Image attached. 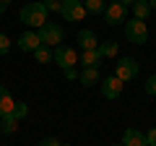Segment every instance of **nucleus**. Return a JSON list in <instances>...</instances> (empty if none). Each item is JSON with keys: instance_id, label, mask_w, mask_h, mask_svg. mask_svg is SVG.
<instances>
[{"instance_id": "f257e3e1", "label": "nucleus", "mask_w": 156, "mask_h": 146, "mask_svg": "<svg viewBox=\"0 0 156 146\" xmlns=\"http://www.w3.org/2000/svg\"><path fill=\"white\" fill-rule=\"evenodd\" d=\"M47 8H44V3H26V5L21 8V13H18V18H21L23 24H26L29 29H34V31H39V29L47 24Z\"/></svg>"}, {"instance_id": "6ab92c4d", "label": "nucleus", "mask_w": 156, "mask_h": 146, "mask_svg": "<svg viewBox=\"0 0 156 146\" xmlns=\"http://www.w3.org/2000/svg\"><path fill=\"white\" fill-rule=\"evenodd\" d=\"M3 120V125H0V130L5 136H11V133H16V128H18V118L16 115H5V118H0Z\"/></svg>"}, {"instance_id": "473e14b6", "label": "nucleus", "mask_w": 156, "mask_h": 146, "mask_svg": "<svg viewBox=\"0 0 156 146\" xmlns=\"http://www.w3.org/2000/svg\"><path fill=\"white\" fill-rule=\"evenodd\" d=\"M148 146H156V144H148Z\"/></svg>"}, {"instance_id": "7ed1b4c3", "label": "nucleus", "mask_w": 156, "mask_h": 146, "mask_svg": "<svg viewBox=\"0 0 156 146\" xmlns=\"http://www.w3.org/2000/svg\"><path fill=\"white\" fill-rule=\"evenodd\" d=\"M104 21L109 24V26H120V24L128 21V8L120 3V0H109L104 8Z\"/></svg>"}, {"instance_id": "39448f33", "label": "nucleus", "mask_w": 156, "mask_h": 146, "mask_svg": "<svg viewBox=\"0 0 156 146\" xmlns=\"http://www.w3.org/2000/svg\"><path fill=\"white\" fill-rule=\"evenodd\" d=\"M52 60H55L62 71H68V68H76V65H78V52L73 50V47H68V45H57V47H55V57H52Z\"/></svg>"}, {"instance_id": "c756f323", "label": "nucleus", "mask_w": 156, "mask_h": 146, "mask_svg": "<svg viewBox=\"0 0 156 146\" xmlns=\"http://www.w3.org/2000/svg\"><path fill=\"white\" fill-rule=\"evenodd\" d=\"M112 146H122V144H112Z\"/></svg>"}, {"instance_id": "f3484780", "label": "nucleus", "mask_w": 156, "mask_h": 146, "mask_svg": "<svg viewBox=\"0 0 156 146\" xmlns=\"http://www.w3.org/2000/svg\"><path fill=\"white\" fill-rule=\"evenodd\" d=\"M117 50H120V45H117L115 39H109V42H99V55H101V57H115Z\"/></svg>"}, {"instance_id": "dca6fc26", "label": "nucleus", "mask_w": 156, "mask_h": 146, "mask_svg": "<svg viewBox=\"0 0 156 146\" xmlns=\"http://www.w3.org/2000/svg\"><path fill=\"white\" fill-rule=\"evenodd\" d=\"M133 13H135V18L146 21V18H148V13H151V5H148V0H135V3H133Z\"/></svg>"}, {"instance_id": "2eb2a0df", "label": "nucleus", "mask_w": 156, "mask_h": 146, "mask_svg": "<svg viewBox=\"0 0 156 146\" xmlns=\"http://www.w3.org/2000/svg\"><path fill=\"white\" fill-rule=\"evenodd\" d=\"M34 57H37V63H52V57H55V50L52 47H47V45H39L37 50H34Z\"/></svg>"}, {"instance_id": "6e6552de", "label": "nucleus", "mask_w": 156, "mask_h": 146, "mask_svg": "<svg viewBox=\"0 0 156 146\" xmlns=\"http://www.w3.org/2000/svg\"><path fill=\"white\" fill-rule=\"evenodd\" d=\"M101 94H104L107 99H117V97L122 94V81L117 78V76H107V78H101Z\"/></svg>"}, {"instance_id": "aec40b11", "label": "nucleus", "mask_w": 156, "mask_h": 146, "mask_svg": "<svg viewBox=\"0 0 156 146\" xmlns=\"http://www.w3.org/2000/svg\"><path fill=\"white\" fill-rule=\"evenodd\" d=\"M8 52H11V39L0 31V55H8Z\"/></svg>"}, {"instance_id": "a878e982", "label": "nucleus", "mask_w": 156, "mask_h": 146, "mask_svg": "<svg viewBox=\"0 0 156 146\" xmlns=\"http://www.w3.org/2000/svg\"><path fill=\"white\" fill-rule=\"evenodd\" d=\"M146 141H148V144H156V128H151L148 133H146Z\"/></svg>"}, {"instance_id": "f03ea898", "label": "nucleus", "mask_w": 156, "mask_h": 146, "mask_svg": "<svg viewBox=\"0 0 156 146\" xmlns=\"http://www.w3.org/2000/svg\"><path fill=\"white\" fill-rule=\"evenodd\" d=\"M125 37H128V42H133V45L148 42V26H146V21H140V18L125 21Z\"/></svg>"}, {"instance_id": "bb28decb", "label": "nucleus", "mask_w": 156, "mask_h": 146, "mask_svg": "<svg viewBox=\"0 0 156 146\" xmlns=\"http://www.w3.org/2000/svg\"><path fill=\"white\" fill-rule=\"evenodd\" d=\"M8 5H11V0H0V13H5Z\"/></svg>"}, {"instance_id": "393cba45", "label": "nucleus", "mask_w": 156, "mask_h": 146, "mask_svg": "<svg viewBox=\"0 0 156 146\" xmlns=\"http://www.w3.org/2000/svg\"><path fill=\"white\" fill-rule=\"evenodd\" d=\"M65 78L68 81H76L78 78V71H76V68H68V71H65Z\"/></svg>"}, {"instance_id": "4be33fe9", "label": "nucleus", "mask_w": 156, "mask_h": 146, "mask_svg": "<svg viewBox=\"0 0 156 146\" xmlns=\"http://www.w3.org/2000/svg\"><path fill=\"white\" fill-rule=\"evenodd\" d=\"M146 94L156 97V73H154V76H148V81H146Z\"/></svg>"}, {"instance_id": "c85d7f7f", "label": "nucleus", "mask_w": 156, "mask_h": 146, "mask_svg": "<svg viewBox=\"0 0 156 146\" xmlns=\"http://www.w3.org/2000/svg\"><path fill=\"white\" fill-rule=\"evenodd\" d=\"M148 5H151V11H156V0H148Z\"/></svg>"}, {"instance_id": "4468645a", "label": "nucleus", "mask_w": 156, "mask_h": 146, "mask_svg": "<svg viewBox=\"0 0 156 146\" xmlns=\"http://www.w3.org/2000/svg\"><path fill=\"white\" fill-rule=\"evenodd\" d=\"M78 84H83V86L99 84V68H83V71L78 73Z\"/></svg>"}, {"instance_id": "ddd939ff", "label": "nucleus", "mask_w": 156, "mask_h": 146, "mask_svg": "<svg viewBox=\"0 0 156 146\" xmlns=\"http://www.w3.org/2000/svg\"><path fill=\"white\" fill-rule=\"evenodd\" d=\"M13 110H16V102H13L11 91H8L5 86H0V118L13 115Z\"/></svg>"}, {"instance_id": "20e7f679", "label": "nucleus", "mask_w": 156, "mask_h": 146, "mask_svg": "<svg viewBox=\"0 0 156 146\" xmlns=\"http://www.w3.org/2000/svg\"><path fill=\"white\" fill-rule=\"evenodd\" d=\"M62 37H65L62 26H57V24H52V21H47L44 26L39 29V39H42V45H47V47H57L62 42Z\"/></svg>"}, {"instance_id": "9b49d317", "label": "nucleus", "mask_w": 156, "mask_h": 146, "mask_svg": "<svg viewBox=\"0 0 156 146\" xmlns=\"http://www.w3.org/2000/svg\"><path fill=\"white\" fill-rule=\"evenodd\" d=\"M122 146H148L146 133H140L138 128H128L122 133Z\"/></svg>"}, {"instance_id": "2f4dec72", "label": "nucleus", "mask_w": 156, "mask_h": 146, "mask_svg": "<svg viewBox=\"0 0 156 146\" xmlns=\"http://www.w3.org/2000/svg\"><path fill=\"white\" fill-rule=\"evenodd\" d=\"M62 146H70V144H62Z\"/></svg>"}, {"instance_id": "f8f14e48", "label": "nucleus", "mask_w": 156, "mask_h": 146, "mask_svg": "<svg viewBox=\"0 0 156 146\" xmlns=\"http://www.w3.org/2000/svg\"><path fill=\"white\" fill-rule=\"evenodd\" d=\"M101 60H104V57L99 55V47H96V50H86V52L78 55V63H81L83 68H99Z\"/></svg>"}, {"instance_id": "412c9836", "label": "nucleus", "mask_w": 156, "mask_h": 146, "mask_svg": "<svg viewBox=\"0 0 156 146\" xmlns=\"http://www.w3.org/2000/svg\"><path fill=\"white\" fill-rule=\"evenodd\" d=\"M13 115H16L18 120H21V118H26V115H29V107L23 104V102H16V110H13Z\"/></svg>"}, {"instance_id": "0eeeda50", "label": "nucleus", "mask_w": 156, "mask_h": 146, "mask_svg": "<svg viewBox=\"0 0 156 146\" xmlns=\"http://www.w3.org/2000/svg\"><path fill=\"white\" fill-rule=\"evenodd\" d=\"M62 18L65 21H83L86 16V8L78 3V0H62V8H60Z\"/></svg>"}, {"instance_id": "423d86ee", "label": "nucleus", "mask_w": 156, "mask_h": 146, "mask_svg": "<svg viewBox=\"0 0 156 146\" xmlns=\"http://www.w3.org/2000/svg\"><path fill=\"white\" fill-rule=\"evenodd\" d=\"M115 76L120 81H133L138 76V60L135 57H120V63L115 68Z\"/></svg>"}, {"instance_id": "b1692460", "label": "nucleus", "mask_w": 156, "mask_h": 146, "mask_svg": "<svg viewBox=\"0 0 156 146\" xmlns=\"http://www.w3.org/2000/svg\"><path fill=\"white\" fill-rule=\"evenodd\" d=\"M37 146H62V144H60L57 138H42V141H39Z\"/></svg>"}, {"instance_id": "1a4fd4ad", "label": "nucleus", "mask_w": 156, "mask_h": 146, "mask_svg": "<svg viewBox=\"0 0 156 146\" xmlns=\"http://www.w3.org/2000/svg\"><path fill=\"white\" fill-rule=\"evenodd\" d=\"M39 45H42V39H39V31H34V29H29L18 37V50L21 52H34Z\"/></svg>"}, {"instance_id": "cd10ccee", "label": "nucleus", "mask_w": 156, "mask_h": 146, "mask_svg": "<svg viewBox=\"0 0 156 146\" xmlns=\"http://www.w3.org/2000/svg\"><path fill=\"white\" fill-rule=\"evenodd\" d=\"M120 3H122V5H125V8H128V5H130V8H133V3H135V0H120Z\"/></svg>"}, {"instance_id": "a211bd4d", "label": "nucleus", "mask_w": 156, "mask_h": 146, "mask_svg": "<svg viewBox=\"0 0 156 146\" xmlns=\"http://www.w3.org/2000/svg\"><path fill=\"white\" fill-rule=\"evenodd\" d=\"M83 8H86V13H94V16H99V13H104L107 0H83Z\"/></svg>"}, {"instance_id": "5701e85b", "label": "nucleus", "mask_w": 156, "mask_h": 146, "mask_svg": "<svg viewBox=\"0 0 156 146\" xmlns=\"http://www.w3.org/2000/svg\"><path fill=\"white\" fill-rule=\"evenodd\" d=\"M42 3H44L47 11H57L60 13V8H62V0H42Z\"/></svg>"}, {"instance_id": "7c9ffc66", "label": "nucleus", "mask_w": 156, "mask_h": 146, "mask_svg": "<svg viewBox=\"0 0 156 146\" xmlns=\"http://www.w3.org/2000/svg\"><path fill=\"white\" fill-rule=\"evenodd\" d=\"M78 3H81V5H83V0H78Z\"/></svg>"}, {"instance_id": "9d476101", "label": "nucleus", "mask_w": 156, "mask_h": 146, "mask_svg": "<svg viewBox=\"0 0 156 146\" xmlns=\"http://www.w3.org/2000/svg\"><path fill=\"white\" fill-rule=\"evenodd\" d=\"M76 42H78V47H81V52L96 50V47H99V37H96L91 29H81V31L76 34Z\"/></svg>"}]
</instances>
